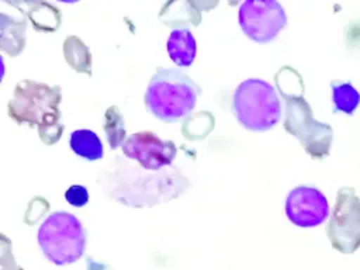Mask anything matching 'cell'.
<instances>
[{
  "mask_svg": "<svg viewBox=\"0 0 360 270\" xmlns=\"http://www.w3.org/2000/svg\"><path fill=\"white\" fill-rule=\"evenodd\" d=\"M285 101L284 128L300 139L302 148L314 159L329 155L332 143V128L312 117V110L302 96H288L283 93Z\"/></svg>",
  "mask_w": 360,
  "mask_h": 270,
  "instance_id": "5",
  "label": "cell"
},
{
  "mask_svg": "<svg viewBox=\"0 0 360 270\" xmlns=\"http://www.w3.org/2000/svg\"><path fill=\"white\" fill-rule=\"evenodd\" d=\"M200 87L183 72L159 68L152 76L145 104L162 121H177L188 115L197 104Z\"/></svg>",
  "mask_w": 360,
  "mask_h": 270,
  "instance_id": "2",
  "label": "cell"
},
{
  "mask_svg": "<svg viewBox=\"0 0 360 270\" xmlns=\"http://www.w3.org/2000/svg\"><path fill=\"white\" fill-rule=\"evenodd\" d=\"M122 152L129 159H135L143 169L159 170L172 165L177 149L172 141H163L150 131L129 135L122 143Z\"/></svg>",
  "mask_w": 360,
  "mask_h": 270,
  "instance_id": "8",
  "label": "cell"
},
{
  "mask_svg": "<svg viewBox=\"0 0 360 270\" xmlns=\"http://www.w3.org/2000/svg\"><path fill=\"white\" fill-rule=\"evenodd\" d=\"M38 243L44 255L55 264H70L79 260L86 249V231L72 214H51L38 229Z\"/></svg>",
  "mask_w": 360,
  "mask_h": 270,
  "instance_id": "4",
  "label": "cell"
},
{
  "mask_svg": "<svg viewBox=\"0 0 360 270\" xmlns=\"http://www.w3.org/2000/svg\"><path fill=\"white\" fill-rule=\"evenodd\" d=\"M326 235L332 248L342 253H353L360 248V198L352 187L338 191Z\"/></svg>",
  "mask_w": 360,
  "mask_h": 270,
  "instance_id": "6",
  "label": "cell"
},
{
  "mask_svg": "<svg viewBox=\"0 0 360 270\" xmlns=\"http://www.w3.org/2000/svg\"><path fill=\"white\" fill-rule=\"evenodd\" d=\"M239 24L246 37L263 44L285 27L287 15L276 0H246L239 7Z\"/></svg>",
  "mask_w": 360,
  "mask_h": 270,
  "instance_id": "7",
  "label": "cell"
},
{
  "mask_svg": "<svg viewBox=\"0 0 360 270\" xmlns=\"http://www.w3.org/2000/svg\"><path fill=\"white\" fill-rule=\"evenodd\" d=\"M70 148L72 150L86 160H97L103 158V143L90 129H77L70 135Z\"/></svg>",
  "mask_w": 360,
  "mask_h": 270,
  "instance_id": "11",
  "label": "cell"
},
{
  "mask_svg": "<svg viewBox=\"0 0 360 270\" xmlns=\"http://www.w3.org/2000/svg\"><path fill=\"white\" fill-rule=\"evenodd\" d=\"M0 18H1V22L6 24L10 28V34H11L10 42L6 46H3L1 49L8 52L10 55H17L24 48V42H25V38H24L25 21L24 20H18L17 21L14 18H10V22H7L6 14H1Z\"/></svg>",
  "mask_w": 360,
  "mask_h": 270,
  "instance_id": "14",
  "label": "cell"
},
{
  "mask_svg": "<svg viewBox=\"0 0 360 270\" xmlns=\"http://www.w3.org/2000/svg\"><path fill=\"white\" fill-rule=\"evenodd\" d=\"M104 131L111 149L122 146V143L125 142V122L120 110L115 105L108 107V110L105 111Z\"/></svg>",
  "mask_w": 360,
  "mask_h": 270,
  "instance_id": "13",
  "label": "cell"
},
{
  "mask_svg": "<svg viewBox=\"0 0 360 270\" xmlns=\"http://www.w3.org/2000/svg\"><path fill=\"white\" fill-rule=\"evenodd\" d=\"M167 52L177 66H190L194 62L195 38L187 28H174L167 39Z\"/></svg>",
  "mask_w": 360,
  "mask_h": 270,
  "instance_id": "10",
  "label": "cell"
},
{
  "mask_svg": "<svg viewBox=\"0 0 360 270\" xmlns=\"http://www.w3.org/2000/svg\"><path fill=\"white\" fill-rule=\"evenodd\" d=\"M65 198L68 200V202L73 207H83L86 205V202L89 201V193L86 190V187L75 184L70 186L66 193H65Z\"/></svg>",
  "mask_w": 360,
  "mask_h": 270,
  "instance_id": "15",
  "label": "cell"
},
{
  "mask_svg": "<svg viewBox=\"0 0 360 270\" xmlns=\"http://www.w3.org/2000/svg\"><path fill=\"white\" fill-rule=\"evenodd\" d=\"M330 89L333 110L336 112L352 115L360 104V93L354 89V86L350 82H330Z\"/></svg>",
  "mask_w": 360,
  "mask_h": 270,
  "instance_id": "12",
  "label": "cell"
},
{
  "mask_svg": "<svg viewBox=\"0 0 360 270\" xmlns=\"http://www.w3.org/2000/svg\"><path fill=\"white\" fill-rule=\"evenodd\" d=\"M232 112L250 131H267L280 121L281 107L274 87L262 79H248L233 91Z\"/></svg>",
  "mask_w": 360,
  "mask_h": 270,
  "instance_id": "3",
  "label": "cell"
},
{
  "mask_svg": "<svg viewBox=\"0 0 360 270\" xmlns=\"http://www.w3.org/2000/svg\"><path fill=\"white\" fill-rule=\"evenodd\" d=\"M62 94L59 86H48L34 80L18 82L8 103V115L17 124L38 128L42 142L55 143L63 131L58 108Z\"/></svg>",
  "mask_w": 360,
  "mask_h": 270,
  "instance_id": "1",
  "label": "cell"
},
{
  "mask_svg": "<svg viewBox=\"0 0 360 270\" xmlns=\"http://www.w3.org/2000/svg\"><path fill=\"white\" fill-rule=\"evenodd\" d=\"M285 214L294 225L301 228L318 226L330 215L326 197L312 186H298L288 193Z\"/></svg>",
  "mask_w": 360,
  "mask_h": 270,
  "instance_id": "9",
  "label": "cell"
}]
</instances>
